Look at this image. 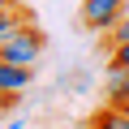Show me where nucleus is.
<instances>
[{"label":"nucleus","instance_id":"obj_1","mask_svg":"<svg viewBox=\"0 0 129 129\" xmlns=\"http://www.w3.org/2000/svg\"><path fill=\"white\" fill-rule=\"evenodd\" d=\"M43 47H47V35L39 30V26H22L9 43H0V60H9V64H26V69H35L39 64V56H43Z\"/></svg>","mask_w":129,"mask_h":129},{"label":"nucleus","instance_id":"obj_2","mask_svg":"<svg viewBox=\"0 0 129 129\" xmlns=\"http://www.w3.org/2000/svg\"><path fill=\"white\" fill-rule=\"evenodd\" d=\"M125 5H129V0H82V26H86V30H103V35H108V30L120 22Z\"/></svg>","mask_w":129,"mask_h":129},{"label":"nucleus","instance_id":"obj_3","mask_svg":"<svg viewBox=\"0 0 129 129\" xmlns=\"http://www.w3.org/2000/svg\"><path fill=\"white\" fill-rule=\"evenodd\" d=\"M26 86H30V69H26V64L0 60V90H5V95H22Z\"/></svg>","mask_w":129,"mask_h":129},{"label":"nucleus","instance_id":"obj_4","mask_svg":"<svg viewBox=\"0 0 129 129\" xmlns=\"http://www.w3.org/2000/svg\"><path fill=\"white\" fill-rule=\"evenodd\" d=\"M90 129H129V112L116 108V103H103V108L90 116Z\"/></svg>","mask_w":129,"mask_h":129},{"label":"nucleus","instance_id":"obj_5","mask_svg":"<svg viewBox=\"0 0 129 129\" xmlns=\"http://www.w3.org/2000/svg\"><path fill=\"white\" fill-rule=\"evenodd\" d=\"M22 26H26V13H22L17 5H13V9H5V13H0V43H9Z\"/></svg>","mask_w":129,"mask_h":129},{"label":"nucleus","instance_id":"obj_6","mask_svg":"<svg viewBox=\"0 0 129 129\" xmlns=\"http://www.w3.org/2000/svg\"><path fill=\"white\" fill-rule=\"evenodd\" d=\"M112 64H120V69H129V39L112 47Z\"/></svg>","mask_w":129,"mask_h":129},{"label":"nucleus","instance_id":"obj_7","mask_svg":"<svg viewBox=\"0 0 129 129\" xmlns=\"http://www.w3.org/2000/svg\"><path fill=\"white\" fill-rule=\"evenodd\" d=\"M13 103H17V95H5V90H0V116H5V112H9Z\"/></svg>","mask_w":129,"mask_h":129},{"label":"nucleus","instance_id":"obj_8","mask_svg":"<svg viewBox=\"0 0 129 129\" xmlns=\"http://www.w3.org/2000/svg\"><path fill=\"white\" fill-rule=\"evenodd\" d=\"M108 103H116V108H125V112H129V90H125V95H116V99H108Z\"/></svg>","mask_w":129,"mask_h":129},{"label":"nucleus","instance_id":"obj_9","mask_svg":"<svg viewBox=\"0 0 129 129\" xmlns=\"http://www.w3.org/2000/svg\"><path fill=\"white\" fill-rule=\"evenodd\" d=\"M13 5H17V0H0V13H5V9H13Z\"/></svg>","mask_w":129,"mask_h":129},{"label":"nucleus","instance_id":"obj_10","mask_svg":"<svg viewBox=\"0 0 129 129\" xmlns=\"http://www.w3.org/2000/svg\"><path fill=\"white\" fill-rule=\"evenodd\" d=\"M9 129H22V125H9Z\"/></svg>","mask_w":129,"mask_h":129},{"label":"nucleus","instance_id":"obj_11","mask_svg":"<svg viewBox=\"0 0 129 129\" xmlns=\"http://www.w3.org/2000/svg\"><path fill=\"white\" fill-rule=\"evenodd\" d=\"M86 129H90V125H86Z\"/></svg>","mask_w":129,"mask_h":129}]
</instances>
